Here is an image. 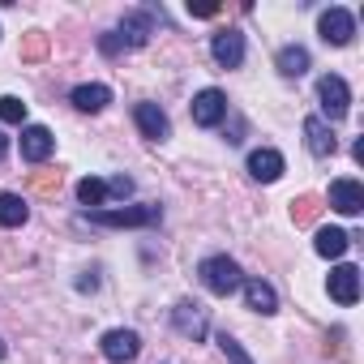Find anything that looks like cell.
Wrapping results in <instances>:
<instances>
[{
  "mask_svg": "<svg viewBox=\"0 0 364 364\" xmlns=\"http://www.w3.org/2000/svg\"><path fill=\"white\" fill-rule=\"evenodd\" d=\"M150 35H154V14L150 9H133V14H124V22H120L116 35H103L99 39V48H103V56H116V52L146 48Z\"/></svg>",
  "mask_w": 364,
  "mask_h": 364,
  "instance_id": "obj_1",
  "label": "cell"
},
{
  "mask_svg": "<svg viewBox=\"0 0 364 364\" xmlns=\"http://www.w3.org/2000/svg\"><path fill=\"white\" fill-rule=\"evenodd\" d=\"M95 228H154L163 219V206H107V210H86L82 215Z\"/></svg>",
  "mask_w": 364,
  "mask_h": 364,
  "instance_id": "obj_2",
  "label": "cell"
},
{
  "mask_svg": "<svg viewBox=\"0 0 364 364\" xmlns=\"http://www.w3.org/2000/svg\"><path fill=\"white\" fill-rule=\"evenodd\" d=\"M198 274H202V283H206V291H210V296H232V291L245 283L240 266H236L232 257H223V253L206 257V262L198 266Z\"/></svg>",
  "mask_w": 364,
  "mask_h": 364,
  "instance_id": "obj_3",
  "label": "cell"
},
{
  "mask_svg": "<svg viewBox=\"0 0 364 364\" xmlns=\"http://www.w3.org/2000/svg\"><path fill=\"white\" fill-rule=\"evenodd\" d=\"M171 326H176V334H185V338H193V343H202V338L210 334V317H206V309H202L198 300H180V304L171 309Z\"/></svg>",
  "mask_w": 364,
  "mask_h": 364,
  "instance_id": "obj_4",
  "label": "cell"
},
{
  "mask_svg": "<svg viewBox=\"0 0 364 364\" xmlns=\"http://www.w3.org/2000/svg\"><path fill=\"white\" fill-rule=\"evenodd\" d=\"M317 99H321V112H326L330 120H343V116L351 112V90H347V82H343L338 73H326V77L317 82Z\"/></svg>",
  "mask_w": 364,
  "mask_h": 364,
  "instance_id": "obj_5",
  "label": "cell"
},
{
  "mask_svg": "<svg viewBox=\"0 0 364 364\" xmlns=\"http://www.w3.org/2000/svg\"><path fill=\"white\" fill-rule=\"evenodd\" d=\"M317 35H321L326 43H334V48H347V43H351V35H355V18H351L347 9L330 5V9L317 18Z\"/></svg>",
  "mask_w": 364,
  "mask_h": 364,
  "instance_id": "obj_6",
  "label": "cell"
},
{
  "mask_svg": "<svg viewBox=\"0 0 364 364\" xmlns=\"http://www.w3.org/2000/svg\"><path fill=\"white\" fill-rule=\"evenodd\" d=\"M223 116H228V95H223L219 86H206V90H198V95H193V124L215 129Z\"/></svg>",
  "mask_w": 364,
  "mask_h": 364,
  "instance_id": "obj_7",
  "label": "cell"
},
{
  "mask_svg": "<svg viewBox=\"0 0 364 364\" xmlns=\"http://www.w3.org/2000/svg\"><path fill=\"white\" fill-rule=\"evenodd\" d=\"M210 56H215V65H223V69H240V65H245V35H240L236 26L219 31V35L210 39Z\"/></svg>",
  "mask_w": 364,
  "mask_h": 364,
  "instance_id": "obj_8",
  "label": "cell"
},
{
  "mask_svg": "<svg viewBox=\"0 0 364 364\" xmlns=\"http://www.w3.org/2000/svg\"><path fill=\"white\" fill-rule=\"evenodd\" d=\"M99 351H103L112 364H129V360H137L141 338H137V330H107V334L99 338Z\"/></svg>",
  "mask_w": 364,
  "mask_h": 364,
  "instance_id": "obj_9",
  "label": "cell"
},
{
  "mask_svg": "<svg viewBox=\"0 0 364 364\" xmlns=\"http://www.w3.org/2000/svg\"><path fill=\"white\" fill-rule=\"evenodd\" d=\"M133 120H137L141 137H150V141H167L171 137V120H167V112L159 103H137L133 107Z\"/></svg>",
  "mask_w": 364,
  "mask_h": 364,
  "instance_id": "obj_10",
  "label": "cell"
},
{
  "mask_svg": "<svg viewBox=\"0 0 364 364\" xmlns=\"http://www.w3.org/2000/svg\"><path fill=\"white\" fill-rule=\"evenodd\" d=\"M52 150H56L52 129H43V124H22V159H26V163H48Z\"/></svg>",
  "mask_w": 364,
  "mask_h": 364,
  "instance_id": "obj_11",
  "label": "cell"
},
{
  "mask_svg": "<svg viewBox=\"0 0 364 364\" xmlns=\"http://www.w3.org/2000/svg\"><path fill=\"white\" fill-rule=\"evenodd\" d=\"M326 291H330V300H338V304H355L360 300V270L355 266H334L330 270V279H326Z\"/></svg>",
  "mask_w": 364,
  "mask_h": 364,
  "instance_id": "obj_12",
  "label": "cell"
},
{
  "mask_svg": "<svg viewBox=\"0 0 364 364\" xmlns=\"http://www.w3.org/2000/svg\"><path fill=\"white\" fill-rule=\"evenodd\" d=\"M304 146H309V154L330 159V154L338 150V137H334V129H330L321 116H309V120H304Z\"/></svg>",
  "mask_w": 364,
  "mask_h": 364,
  "instance_id": "obj_13",
  "label": "cell"
},
{
  "mask_svg": "<svg viewBox=\"0 0 364 364\" xmlns=\"http://www.w3.org/2000/svg\"><path fill=\"white\" fill-rule=\"evenodd\" d=\"M283 171H287V163H283V154H279V150L262 146V150H253V154H249V176H253V180H262V185H274Z\"/></svg>",
  "mask_w": 364,
  "mask_h": 364,
  "instance_id": "obj_14",
  "label": "cell"
},
{
  "mask_svg": "<svg viewBox=\"0 0 364 364\" xmlns=\"http://www.w3.org/2000/svg\"><path fill=\"white\" fill-rule=\"evenodd\" d=\"M330 210H338V215H360L364 210L360 180H334V185H330Z\"/></svg>",
  "mask_w": 364,
  "mask_h": 364,
  "instance_id": "obj_15",
  "label": "cell"
},
{
  "mask_svg": "<svg viewBox=\"0 0 364 364\" xmlns=\"http://www.w3.org/2000/svg\"><path fill=\"white\" fill-rule=\"evenodd\" d=\"M240 287H245L249 309H257V313H266V317H270V313H279V291H274L266 279H257V274H253V279H245Z\"/></svg>",
  "mask_w": 364,
  "mask_h": 364,
  "instance_id": "obj_16",
  "label": "cell"
},
{
  "mask_svg": "<svg viewBox=\"0 0 364 364\" xmlns=\"http://www.w3.org/2000/svg\"><path fill=\"white\" fill-rule=\"evenodd\" d=\"M73 107L77 112H103L107 103H112V90L103 86V82H82V86H73Z\"/></svg>",
  "mask_w": 364,
  "mask_h": 364,
  "instance_id": "obj_17",
  "label": "cell"
},
{
  "mask_svg": "<svg viewBox=\"0 0 364 364\" xmlns=\"http://www.w3.org/2000/svg\"><path fill=\"white\" fill-rule=\"evenodd\" d=\"M313 249H317L321 257H343V253L351 249V236H347L343 228H317V240H313Z\"/></svg>",
  "mask_w": 364,
  "mask_h": 364,
  "instance_id": "obj_18",
  "label": "cell"
},
{
  "mask_svg": "<svg viewBox=\"0 0 364 364\" xmlns=\"http://www.w3.org/2000/svg\"><path fill=\"white\" fill-rule=\"evenodd\" d=\"M274 65H279L283 77H304V73H309V52H304L300 43H287V48L274 56Z\"/></svg>",
  "mask_w": 364,
  "mask_h": 364,
  "instance_id": "obj_19",
  "label": "cell"
},
{
  "mask_svg": "<svg viewBox=\"0 0 364 364\" xmlns=\"http://www.w3.org/2000/svg\"><path fill=\"white\" fill-rule=\"evenodd\" d=\"M31 219V206L18 193H0V228H22Z\"/></svg>",
  "mask_w": 364,
  "mask_h": 364,
  "instance_id": "obj_20",
  "label": "cell"
},
{
  "mask_svg": "<svg viewBox=\"0 0 364 364\" xmlns=\"http://www.w3.org/2000/svg\"><path fill=\"white\" fill-rule=\"evenodd\" d=\"M77 202L90 206V210H99V206L107 202V180H99V176H82V180H77Z\"/></svg>",
  "mask_w": 364,
  "mask_h": 364,
  "instance_id": "obj_21",
  "label": "cell"
},
{
  "mask_svg": "<svg viewBox=\"0 0 364 364\" xmlns=\"http://www.w3.org/2000/svg\"><path fill=\"white\" fill-rule=\"evenodd\" d=\"M317 215H321V198L304 193V198H296V202H291V219H296L300 228H309V223H313Z\"/></svg>",
  "mask_w": 364,
  "mask_h": 364,
  "instance_id": "obj_22",
  "label": "cell"
},
{
  "mask_svg": "<svg viewBox=\"0 0 364 364\" xmlns=\"http://www.w3.org/2000/svg\"><path fill=\"white\" fill-rule=\"evenodd\" d=\"M0 120L5 124H26V103L18 95H0Z\"/></svg>",
  "mask_w": 364,
  "mask_h": 364,
  "instance_id": "obj_23",
  "label": "cell"
},
{
  "mask_svg": "<svg viewBox=\"0 0 364 364\" xmlns=\"http://www.w3.org/2000/svg\"><path fill=\"white\" fill-rule=\"evenodd\" d=\"M219 347H223V355H228L232 364H253V355H249V351H245L232 334H219Z\"/></svg>",
  "mask_w": 364,
  "mask_h": 364,
  "instance_id": "obj_24",
  "label": "cell"
},
{
  "mask_svg": "<svg viewBox=\"0 0 364 364\" xmlns=\"http://www.w3.org/2000/svg\"><path fill=\"white\" fill-rule=\"evenodd\" d=\"M43 52H48V35H39V31H35V35H26V48H22V56H26V60H39Z\"/></svg>",
  "mask_w": 364,
  "mask_h": 364,
  "instance_id": "obj_25",
  "label": "cell"
},
{
  "mask_svg": "<svg viewBox=\"0 0 364 364\" xmlns=\"http://www.w3.org/2000/svg\"><path fill=\"white\" fill-rule=\"evenodd\" d=\"M129 193H133V180H129V176L107 180V198H129Z\"/></svg>",
  "mask_w": 364,
  "mask_h": 364,
  "instance_id": "obj_26",
  "label": "cell"
},
{
  "mask_svg": "<svg viewBox=\"0 0 364 364\" xmlns=\"http://www.w3.org/2000/svg\"><path fill=\"white\" fill-rule=\"evenodd\" d=\"M189 14L193 18H219V5H193V0H189Z\"/></svg>",
  "mask_w": 364,
  "mask_h": 364,
  "instance_id": "obj_27",
  "label": "cell"
},
{
  "mask_svg": "<svg viewBox=\"0 0 364 364\" xmlns=\"http://www.w3.org/2000/svg\"><path fill=\"white\" fill-rule=\"evenodd\" d=\"M56 185H60V171H56V176H39V180H35V189H43V193H52Z\"/></svg>",
  "mask_w": 364,
  "mask_h": 364,
  "instance_id": "obj_28",
  "label": "cell"
},
{
  "mask_svg": "<svg viewBox=\"0 0 364 364\" xmlns=\"http://www.w3.org/2000/svg\"><path fill=\"white\" fill-rule=\"evenodd\" d=\"M5 150H9V141H5V133H0V159H5Z\"/></svg>",
  "mask_w": 364,
  "mask_h": 364,
  "instance_id": "obj_29",
  "label": "cell"
},
{
  "mask_svg": "<svg viewBox=\"0 0 364 364\" xmlns=\"http://www.w3.org/2000/svg\"><path fill=\"white\" fill-rule=\"evenodd\" d=\"M0 360H5V343H0Z\"/></svg>",
  "mask_w": 364,
  "mask_h": 364,
  "instance_id": "obj_30",
  "label": "cell"
}]
</instances>
